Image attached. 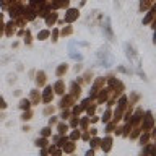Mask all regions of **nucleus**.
Segmentation results:
<instances>
[{"label":"nucleus","instance_id":"nucleus-1","mask_svg":"<svg viewBox=\"0 0 156 156\" xmlns=\"http://www.w3.org/2000/svg\"><path fill=\"white\" fill-rule=\"evenodd\" d=\"M98 60H99V63L102 67L109 68V67L114 65L115 58H114V55L111 54V51L107 47H101L99 51H98Z\"/></svg>","mask_w":156,"mask_h":156},{"label":"nucleus","instance_id":"nucleus-2","mask_svg":"<svg viewBox=\"0 0 156 156\" xmlns=\"http://www.w3.org/2000/svg\"><path fill=\"white\" fill-rule=\"evenodd\" d=\"M125 55H127V58H129L130 62H133V60H136V58H138V54H136L135 47L132 46L130 42L125 44Z\"/></svg>","mask_w":156,"mask_h":156},{"label":"nucleus","instance_id":"nucleus-3","mask_svg":"<svg viewBox=\"0 0 156 156\" xmlns=\"http://www.w3.org/2000/svg\"><path fill=\"white\" fill-rule=\"evenodd\" d=\"M104 33L109 37V41H114V34H112V29H111V18L109 16H106V20H104Z\"/></svg>","mask_w":156,"mask_h":156},{"label":"nucleus","instance_id":"nucleus-4","mask_svg":"<svg viewBox=\"0 0 156 156\" xmlns=\"http://www.w3.org/2000/svg\"><path fill=\"white\" fill-rule=\"evenodd\" d=\"M153 129V115H151V112L148 111L146 112V117H145V122H143V130H151Z\"/></svg>","mask_w":156,"mask_h":156},{"label":"nucleus","instance_id":"nucleus-5","mask_svg":"<svg viewBox=\"0 0 156 156\" xmlns=\"http://www.w3.org/2000/svg\"><path fill=\"white\" fill-rule=\"evenodd\" d=\"M78 15H80V13H78L76 8H70V10L67 12V15H65V21H67V23H72L73 20L78 18Z\"/></svg>","mask_w":156,"mask_h":156},{"label":"nucleus","instance_id":"nucleus-6","mask_svg":"<svg viewBox=\"0 0 156 156\" xmlns=\"http://www.w3.org/2000/svg\"><path fill=\"white\" fill-rule=\"evenodd\" d=\"M21 13H23V7H21V5H18V3H15L13 7L10 8V16H12V18H18Z\"/></svg>","mask_w":156,"mask_h":156},{"label":"nucleus","instance_id":"nucleus-7","mask_svg":"<svg viewBox=\"0 0 156 156\" xmlns=\"http://www.w3.org/2000/svg\"><path fill=\"white\" fill-rule=\"evenodd\" d=\"M23 16L26 18V20H29V21H31V20H34V18H36V10H34V8H31V7H28V8H23Z\"/></svg>","mask_w":156,"mask_h":156},{"label":"nucleus","instance_id":"nucleus-8","mask_svg":"<svg viewBox=\"0 0 156 156\" xmlns=\"http://www.w3.org/2000/svg\"><path fill=\"white\" fill-rule=\"evenodd\" d=\"M111 146H112V138L111 136H106L104 140L101 141V148H102V151H111Z\"/></svg>","mask_w":156,"mask_h":156},{"label":"nucleus","instance_id":"nucleus-9","mask_svg":"<svg viewBox=\"0 0 156 156\" xmlns=\"http://www.w3.org/2000/svg\"><path fill=\"white\" fill-rule=\"evenodd\" d=\"M52 86H46V90H44V94H42V101L44 102H51L52 99Z\"/></svg>","mask_w":156,"mask_h":156},{"label":"nucleus","instance_id":"nucleus-10","mask_svg":"<svg viewBox=\"0 0 156 156\" xmlns=\"http://www.w3.org/2000/svg\"><path fill=\"white\" fill-rule=\"evenodd\" d=\"M68 49H70V57L73 58V60H81L83 55L81 54H78L75 49H73V42H70V46H68Z\"/></svg>","mask_w":156,"mask_h":156},{"label":"nucleus","instance_id":"nucleus-11","mask_svg":"<svg viewBox=\"0 0 156 156\" xmlns=\"http://www.w3.org/2000/svg\"><path fill=\"white\" fill-rule=\"evenodd\" d=\"M73 98L72 94H68V96H65V98H62V101H60V106L62 107H68V106H72V102H73Z\"/></svg>","mask_w":156,"mask_h":156},{"label":"nucleus","instance_id":"nucleus-12","mask_svg":"<svg viewBox=\"0 0 156 156\" xmlns=\"http://www.w3.org/2000/svg\"><path fill=\"white\" fill-rule=\"evenodd\" d=\"M44 3H46V0H31V3H29V7L34 8L37 12L41 7H44Z\"/></svg>","mask_w":156,"mask_h":156},{"label":"nucleus","instance_id":"nucleus-13","mask_svg":"<svg viewBox=\"0 0 156 156\" xmlns=\"http://www.w3.org/2000/svg\"><path fill=\"white\" fill-rule=\"evenodd\" d=\"M55 93H58V94H63L65 93V88H63V83H62V80H58L55 85H54V88H52Z\"/></svg>","mask_w":156,"mask_h":156},{"label":"nucleus","instance_id":"nucleus-14","mask_svg":"<svg viewBox=\"0 0 156 156\" xmlns=\"http://www.w3.org/2000/svg\"><path fill=\"white\" fill-rule=\"evenodd\" d=\"M57 21V13H47L46 15V23L47 26H51V24H54Z\"/></svg>","mask_w":156,"mask_h":156},{"label":"nucleus","instance_id":"nucleus-15","mask_svg":"<svg viewBox=\"0 0 156 156\" xmlns=\"http://www.w3.org/2000/svg\"><path fill=\"white\" fill-rule=\"evenodd\" d=\"M68 5V0H54L51 8H60V7H67Z\"/></svg>","mask_w":156,"mask_h":156},{"label":"nucleus","instance_id":"nucleus-16","mask_svg":"<svg viewBox=\"0 0 156 156\" xmlns=\"http://www.w3.org/2000/svg\"><path fill=\"white\" fill-rule=\"evenodd\" d=\"M36 83H37V86H44V83H46V73L39 72L36 76Z\"/></svg>","mask_w":156,"mask_h":156},{"label":"nucleus","instance_id":"nucleus-17","mask_svg":"<svg viewBox=\"0 0 156 156\" xmlns=\"http://www.w3.org/2000/svg\"><path fill=\"white\" fill-rule=\"evenodd\" d=\"M151 3H153V0H140V10H141V12L148 10L151 7Z\"/></svg>","mask_w":156,"mask_h":156},{"label":"nucleus","instance_id":"nucleus-18","mask_svg":"<svg viewBox=\"0 0 156 156\" xmlns=\"http://www.w3.org/2000/svg\"><path fill=\"white\" fill-rule=\"evenodd\" d=\"M72 96H73V98L80 96V86L76 85V81H75V83H72Z\"/></svg>","mask_w":156,"mask_h":156},{"label":"nucleus","instance_id":"nucleus-19","mask_svg":"<svg viewBox=\"0 0 156 156\" xmlns=\"http://www.w3.org/2000/svg\"><path fill=\"white\" fill-rule=\"evenodd\" d=\"M49 34H51V33H49L47 29H42V31L37 33V39H39V41H44V39L49 37Z\"/></svg>","mask_w":156,"mask_h":156},{"label":"nucleus","instance_id":"nucleus-20","mask_svg":"<svg viewBox=\"0 0 156 156\" xmlns=\"http://www.w3.org/2000/svg\"><path fill=\"white\" fill-rule=\"evenodd\" d=\"M31 101H33V104H37V102L41 101V96L37 94V91H36V90H33V91H31Z\"/></svg>","mask_w":156,"mask_h":156},{"label":"nucleus","instance_id":"nucleus-21","mask_svg":"<svg viewBox=\"0 0 156 156\" xmlns=\"http://www.w3.org/2000/svg\"><path fill=\"white\" fill-rule=\"evenodd\" d=\"M62 146H63V151H65V153H72V151L75 150V145H73V143H67V141Z\"/></svg>","mask_w":156,"mask_h":156},{"label":"nucleus","instance_id":"nucleus-22","mask_svg":"<svg viewBox=\"0 0 156 156\" xmlns=\"http://www.w3.org/2000/svg\"><path fill=\"white\" fill-rule=\"evenodd\" d=\"M20 107L28 111L29 107H31V102H29V99H21V101H20Z\"/></svg>","mask_w":156,"mask_h":156},{"label":"nucleus","instance_id":"nucleus-23","mask_svg":"<svg viewBox=\"0 0 156 156\" xmlns=\"http://www.w3.org/2000/svg\"><path fill=\"white\" fill-rule=\"evenodd\" d=\"M7 26V36H12V34L15 33V23H8V24H5Z\"/></svg>","mask_w":156,"mask_h":156},{"label":"nucleus","instance_id":"nucleus-24","mask_svg":"<svg viewBox=\"0 0 156 156\" xmlns=\"http://www.w3.org/2000/svg\"><path fill=\"white\" fill-rule=\"evenodd\" d=\"M65 72H67V65H65V63H60V67L57 68V72H55V73H57V76H62Z\"/></svg>","mask_w":156,"mask_h":156},{"label":"nucleus","instance_id":"nucleus-25","mask_svg":"<svg viewBox=\"0 0 156 156\" xmlns=\"http://www.w3.org/2000/svg\"><path fill=\"white\" fill-rule=\"evenodd\" d=\"M34 145H36V146H46L47 145V140L46 138H37L36 141H34Z\"/></svg>","mask_w":156,"mask_h":156},{"label":"nucleus","instance_id":"nucleus-26","mask_svg":"<svg viewBox=\"0 0 156 156\" xmlns=\"http://www.w3.org/2000/svg\"><path fill=\"white\" fill-rule=\"evenodd\" d=\"M83 109H85V107H83V104H81V106H75V107H73V115H78Z\"/></svg>","mask_w":156,"mask_h":156},{"label":"nucleus","instance_id":"nucleus-27","mask_svg":"<svg viewBox=\"0 0 156 156\" xmlns=\"http://www.w3.org/2000/svg\"><path fill=\"white\" fill-rule=\"evenodd\" d=\"M153 12H154V10H151V12H150L148 15H146V18L143 20V23H145V24H146V23H150V21H151V20H153V15H154Z\"/></svg>","mask_w":156,"mask_h":156},{"label":"nucleus","instance_id":"nucleus-28","mask_svg":"<svg viewBox=\"0 0 156 156\" xmlns=\"http://www.w3.org/2000/svg\"><path fill=\"white\" fill-rule=\"evenodd\" d=\"M148 138H150V135H148V133L141 135V136H140V143H141V145H148V143H146V141H148Z\"/></svg>","mask_w":156,"mask_h":156},{"label":"nucleus","instance_id":"nucleus-29","mask_svg":"<svg viewBox=\"0 0 156 156\" xmlns=\"http://www.w3.org/2000/svg\"><path fill=\"white\" fill-rule=\"evenodd\" d=\"M72 31H73V29L70 26H67V28L62 29V34H63V36H68V34H72Z\"/></svg>","mask_w":156,"mask_h":156},{"label":"nucleus","instance_id":"nucleus-30","mask_svg":"<svg viewBox=\"0 0 156 156\" xmlns=\"http://www.w3.org/2000/svg\"><path fill=\"white\" fill-rule=\"evenodd\" d=\"M31 115H33V114H31V111H29V109H28V112H24V114H23V117H21V119H23V120H29V119H31Z\"/></svg>","mask_w":156,"mask_h":156},{"label":"nucleus","instance_id":"nucleus-31","mask_svg":"<svg viewBox=\"0 0 156 156\" xmlns=\"http://www.w3.org/2000/svg\"><path fill=\"white\" fill-rule=\"evenodd\" d=\"M65 130H67V124H58V132L60 133H65Z\"/></svg>","mask_w":156,"mask_h":156},{"label":"nucleus","instance_id":"nucleus-32","mask_svg":"<svg viewBox=\"0 0 156 156\" xmlns=\"http://www.w3.org/2000/svg\"><path fill=\"white\" fill-rule=\"evenodd\" d=\"M109 119H111V111H106L104 117H102V122H109Z\"/></svg>","mask_w":156,"mask_h":156},{"label":"nucleus","instance_id":"nucleus-33","mask_svg":"<svg viewBox=\"0 0 156 156\" xmlns=\"http://www.w3.org/2000/svg\"><path fill=\"white\" fill-rule=\"evenodd\" d=\"M70 138H72V140H76V138H80V132H76V130H75V132H72Z\"/></svg>","mask_w":156,"mask_h":156},{"label":"nucleus","instance_id":"nucleus-34","mask_svg":"<svg viewBox=\"0 0 156 156\" xmlns=\"http://www.w3.org/2000/svg\"><path fill=\"white\" fill-rule=\"evenodd\" d=\"M41 133H42V136H47L49 133H51V129H49V127H46V129H42Z\"/></svg>","mask_w":156,"mask_h":156},{"label":"nucleus","instance_id":"nucleus-35","mask_svg":"<svg viewBox=\"0 0 156 156\" xmlns=\"http://www.w3.org/2000/svg\"><path fill=\"white\" fill-rule=\"evenodd\" d=\"M5 107H7V104H5V99L0 96V109H5Z\"/></svg>","mask_w":156,"mask_h":156},{"label":"nucleus","instance_id":"nucleus-36","mask_svg":"<svg viewBox=\"0 0 156 156\" xmlns=\"http://www.w3.org/2000/svg\"><path fill=\"white\" fill-rule=\"evenodd\" d=\"M57 36H58V31H57V29H55V31L52 33V41H54V42L57 41Z\"/></svg>","mask_w":156,"mask_h":156},{"label":"nucleus","instance_id":"nucleus-37","mask_svg":"<svg viewBox=\"0 0 156 156\" xmlns=\"http://www.w3.org/2000/svg\"><path fill=\"white\" fill-rule=\"evenodd\" d=\"M68 115H70V112H68V111H65V112H62V119H68Z\"/></svg>","mask_w":156,"mask_h":156},{"label":"nucleus","instance_id":"nucleus-38","mask_svg":"<svg viewBox=\"0 0 156 156\" xmlns=\"http://www.w3.org/2000/svg\"><path fill=\"white\" fill-rule=\"evenodd\" d=\"M91 145H93V146H98V145H99V140H98V138H93V140H91Z\"/></svg>","mask_w":156,"mask_h":156},{"label":"nucleus","instance_id":"nucleus-39","mask_svg":"<svg viewBox=\"0 0 156 156\" xmlns=\"http://www.w3.org/2000/svg\"><path fill=\"white\" fill-rule=\"evenodd\" d=\"M88 107V106H86ZM94 109H96V107L94 106H91V107H88V114H93V112H94Z\"/></svg>","mask_w":156,"mask_h":156},{"label":"nucleus","instance_id":"nucleus-40","mask_svg":"<svg viewBox=\"0 0 156 156\" xmlns=\"http://www.w3.org/2000/svg\"><path fill=\"white\" fill-rule=\"evenodd\" d=\"M70 125H72V127H75V125H78V119H72V122H70Z\"/></svg>","mask_w":156,"mask_h":156},{"label":"nucleus","instance_id":"nucleus-41","mask_svg":"<svg viewBox=\"0 0 156 156\" xmlns=\"http://www.w3.org/2000/svg\"><path fill=\"white\" fill-rule=\"evenodd\" d=\"M51 112H54V107H47V109L44 111V114H51Z\"/></svg>","mask_w":156,"mask_h":156},{"label":"nucleus","instance_id":"nucleus-42","mask_svg":"<svg viewBox=\"0 0 156 156\" xmlns=\"http://www.w3.org/2000/svg\"><path fill=\"white\" fill-rule=\"evenodd\" d=\"M86 125H88V120L83 119V120H81V127H83V129H86Z\"/></svg>","mask_w":156,"mask_h":156},{"label":"nucleus","instance_id":"nucleus-43","mask_svg":"<svg viewBox=\"0 0 156 156\" xmlns=\"http://www.w3.org/2000/svg\"><path fill=\"white\" fill-rule=\"evenodd\" d=\"M86 154H88V156H93V154H94V151H93V150H88Z\"/></svg>","mask_w":156,"mask_h":156},{"label":"nucleus","instance_id":"nucleus-44","mask_svg":"<svg viewBox=\"0 0 156 156\" xmlns=\"http://www.w3.org/2000/svg\"><path fill=\"white\" fill-rule=\"evenodd\" d=\"M0 20H2V13H0Z\"/></svg>","mask_w":156,"mask_h":156}]
</instances>
